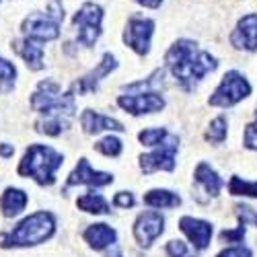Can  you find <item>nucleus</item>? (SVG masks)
<instances>
[{
	"instance_id": "nucleus-15",
	"label": "nucleus",
	"mask_w": 257,
	"mask_h": 257,
	"mask_svg": "<svg viewBox=\"0 0 257 257\" xmlns=\"http://www.w3.org/2000/svg\"><path fill=\"white\" fill-rule=\"evenodd\" d=\"M179 228L185 237L194 243L196 249H206L210 245L212 239V224L206 220H198V218H191V216H183L179 220Z\"/></svg>"
},
{
	"instance_id": "nucleus-3",
	"label": "nucleus",
	"mask_w": 257,
	"mask_h": 257,
	"mask_svg": "<svg viewBox=\"0 0 257 257\" xmlns=\"http://www.w3.org/2000/svg\"><path fill=\"white\" fill-rule=\"evenodd\" d=\"M62 155L44 144H31L19 165V175L31 177L39 185H52L56 181V171L62 167Z\"/></svg>"
},
{
	"instance_id": "nucleus-5",
	"label": "nucleus",
	"mask_w": 257,
	"mask_h": 257,
	"mask_svg": "<svg viewBox=\"0 0 257 257\" xmlns=\"http://www.w3.org/2000/svg\"><path fill=\"white\" fill-rule=\"evenodd\" d=\"M251 93V84L249 80L239 74L237 70H230L224 74L222 82L218 84V89L214 91V95L210 97V105L214 107H232L239 101H243L245 97H249Z\"/></svg>"
},
{
	"instance_id": "nucleus-20",
	"label": "nucleus",
	"mask_w": 257,
	"mask_h": 257,
	"mask_svg": "<svg viewBox=\"0 0 257 257\" xmlns=\"http://www.w3.org/2000/svg\"><path fill=\"white\" fill-rule=\"evenodd\" d=\"M27 194L23 189H15V187H9L5 194H3V200H0V210L7 218H13L17 216L19 212H23L25 206H27Z\"/></svg>"
},
{
	"instance_id": "nucleus-19",
	"label": "nucleus",
	"mask_w": 257,
	"mask_h": 257,
	"mask_svg": "<svg viewBox=\"0 0 257 257\" xmlns=\"http://www.w3.org/2000/svg\"><path fill=\"white\" fill-rule=\"evenodd\" d=\"M194 179L198 185L204 187V191L210 196V198H216L222 189V179L218 177V173L214 171L208 163H200L196 167V173H194Z\"/></svg>"
},
{
	"instance_id": "nucleus-13",
	"label": "nucleus",
	"mask_w": 257,
	"mask_h": 257,
	"mask_svg": "<svg viewBox=\"0 0 257 257\" xmlns=\"http://www.w3.org/2000/svg\"><path fill=\"white\" fill-rule=\"evenodd\" d=\"M230 44L237 50L255 52L257 50V15H245L237 29L230 35Z\"/></svg>"
},
{
	"instance_id": "nucleus-16",
	"label": "nucleus",
	"mask_w": 257,
	"mask_h": 257,
	"mask_svg": "<svg viewBox=\"0 0 257 257\" xmlns=\"http://www.w3.org/2000/svg\"><path fill=\"white\" fill-rule=\"evenodd\" d=\"M80 123H82V127H84V132L87 134H97V132H103V130H113V132H123L125 130L121 121L99 115L93 109H84L82 111Z\"/></svg>"
},
{
	"instance_id": "nucleus-6",
	"label": "nucleus",
	"mask_w": 257,
	"mask_h": 257,
	"mask_svg": "<svg viewBox=\"0 0 257 257\" xmlns=\"http://www.w3.org/2000/svg\"><path fill=\"white\" fill-rule=\"evenodd\" d=\"M157 146L159 148L155 153L140 157V169L146 175L155 173V171H173L175 169V155L179 148V138L167 134V138Z\"/></svg>"
},
{
	"instance_id": "nucleus-10",
	"label": "nucleus",
	"mask_w": 257,
	"mask_h": 257,
	"mask_svg": "<svg viewBox=\"0 0 257 257\" xmlns=\"http://www.w3.org/2000/svg\"><path fill=\"white\" fill-rule=\"evenodd\" d=\"M163 232H165V218L155 210L140 214V216L136 218V222H134V237H136L138 245L144 247V249L151 247L153 241L157 237H161Z\"/></svg>"
},
{
	"instance_id": "nucleus-8",
	"label": "nucleus",
	"mask_w": 257,
	"mask_h": 257,
	"mask_svg": "<svg viewBox=\"0 0 257 257\" xmlns=\"http://www.w3.org/2000/svg\"><path fill=\"white\" fill-rule=\"evenodd\" d=\"M60 23L62 21L52 13H33L23 21V33L37 41H52L60 35Z\"/></svg>"
},
{
	"instance_id": "nucleus-12",
	"label": "nucleus",
	"mask_w": 257,
	"mask_h": 257,
	"mask_svg": "<svg viewBox=\"0 0 257 257\" xmlns=\"http://www.w3.org/2000/svg\"><path fill=\"white\" fill-rule=\"evenodd\" d=\"M113 183V175L111 173H103V171H93L91 163L87 159H80L76 169L68 177V185H95V187H103Z\"/></svg>"
},
{
	"instance_id": "nucleus-25",
	"label": "nucleus",
	"mask_w": 257,
	"mask_h": 257,
	"mask_svg": "<svg viewBox=\"0 0 257 257\" xmlns=\"http://www.w3.org/2000/svg\"><path fill=\"white\" fill-rule=\"evenodd\" d=\"M95 148L105 157H119L121 155V140L115 136H107L95 144Z\"/></svg>"
},
{
	"instance_id": "nucleus-30",
	"label": "nucleus",
	"mask_w": 257,
	"mask_h": 257,
	"mask_svg": "<svg viewBox=\"0 0 257 257\" xmlns=\"http://www.w3.org/2000/svg\"><path fill=\"white\" fill-rule=\"evenodd\" d=\"M245 239V224L237 226L234 230H222L220 232V241H226V243H241Z\"/></svg>"
},
{
	"instance_id": "nucleus-17",
	"label": "nucleus",
	"mask_w": 257,
	"mask_h": 257,
	"mask_svg": "<svg viewBox=\"0 0 257 257\" xmlns=\"http://www.w3.org/2000/svg\"><path fill=\"white\" fill-rule=\"evenodd\" d=\"M15 50L21 54V58L27 62V66L31 70H41L44 68V46H41V41L25 37L23 41H17Z\"/></svg>"
},
{
	"instance_id": "nucleus-18",
	"label": "nucleus",
	"mask_w": 257,
	"mask_h": 257,
	"mask_svg": "<svg viewBox=\"0 0 257 257\" xmlns=\"http://www.w3.org/2000/svg\"><path fill=\"white\" fill-rule=\"evenodd\" d=\"M117 239V232L109 224H91L84 230V241H87L95 251H101L105 247L113 245Z\"/></svg>"
},
{
	"instance_id": "nucleus-32",
	"label": "nucleus",
	"mask_w": 257,
	"mask_h": 257,
	"mask_svg": "<svg viewBox=\"0 0 257 257\" xmlns=\"http://www.w3.org/2000/svg\"><path fill=\"white\" fill-rule=\"evenodd\" d=\"M134 196L130 194V191H119V194H115V198H113V204L117 206V208H132L134 206Z\"/></svg>"
},
{
	"instance_id": "nucleus-33",
	"label": "nucleus",
	"mask_w": 257,
	"mask_h": 257,
	"mask_svg": "<svg viewBox=\"0 0 257 257\" xmlns=\"http://www.w3.org/2000/svg\"><path fill=\"white\" fill-rule=\"evenodd\" d=\"M216 257H253V253L247 247H230V249L220 251Z\"/></svg>"
},
{
	"instance_id": "nucleus-2",
	"label": "nucleus",
	"mask_w": 257,
	"mask_h": 257,
	"mask_svg": "<svg viewBox=\"0 0 257 257\" xmlns=\"http://www.w3.org/2000/svg\"><path fill=\"white\" fill-rule=\"evenodd\" d=\"M54 228H56L54 214L35 212L23 222H19V226L9 234H0V247H33L39 243H46L54 234Z\"/></svg>"
},
{
	"instance_id": "nucleus-28",
	"label": "nucleus",
	"mask_w": 257,
	"mask_h": 257,
	"mask_svg": "<svg viewBox=\"0 0 257 257\" xmlns=\"http://www.w3.org/2000/svg\"><path fill=\"white\" fill-rule=\"evenodd\" d=\"M167 253H169V257H196V253L187 247V243H183L179 239L167 243Z\"/></svg>"
},
{
	"instance_id": "nucleus-4",
	"label": "nucleus",
	"mask_w": 257,
	"mask_h": 257,
	"mask_svg": "<svg viewBox=\"0 0 257 257\" xmlns=\"http://www.w3.org/2000/svg\"><path fill=\"white\" fill-rule=\"evenodd\" d=\"M31 107L35 111L44 113L46 117H64L68 119L74 111H76V105H74V93H60V87L52 80H44L39 82L37 91L31 97Z\"/></svg>"
},
{
	"instance_id": "nucleus-27",
	"label": "nucleus",
	"mask_w": 257,
	"mask_h": 257,
	"mask_svg": "<svg viewBox=\"0 0 257 257\" xmlns=\"http://www.w3.org/2000/svg\"><path fill=\"white\" fill-rule=\"evenodd\" d=\"M165 138H167V130H165V127H148V130H144V132L138 134V140L144 146H157Z\"/></svg>"
},
{
	"instance_id": "nucleus-36",
	"label": "nucleus",
	"mask_w": 257,
	"mask_h": 257,
	"mask_svg": "<svg viewBox=\"0 0 257 257\" xmlns=\"http://www.w3.org/2000/svg\"><path fill=\"white\" fill-rule=\"evenodd\" d=\"M115 257H121V255H115Z\"/></svg>"
},
{
	"instance_id": "nucleus-11",
	"label": "nucleus",
	"mask_w": 257,
	"mask_h": 257,
	"mask_svg": "<svg viewBox=\"0 0 257 257\" xmlns=\"http://www.w3.org/2000/svg\"><path fill=\"white\" fill-rule=\"evenodd\" d=\"M117 105L123 107L127 113L132 115H142V113H155V111H161L165 107V101L161 95L157 93H136V95H123L117 99Z\"/></svg>"
},
{
	"instance_id": "nucleus-23",
	"label": "nucleus",
	"mask_w": 257,
	"mask_h": 257,
	"mask_svg": "<svg viewBox=\"0 0 257 257\" xmlns=\"http://www.w3.org/2000/svg\"><path fill=\"white\" fill-rule=\"evenodd\" d=\"M228 191H230V196L257 198V181H245L239 175H232L230 177V183H228Z\"/></svg>"
},
{
	"instance_id": "nucleus-9",
	"label": "nucleus",
	"mask_w": 257,
	"mask_h": 257,
	"mask_svg": "<svg viewBox=\"0 0 257 257\" xmlns=\"http://www.w3.org/2000/svg\"><path fill=\"white\" fill-rule=\"evenodd\" d=\"M155 31V23L151 19H130L123 31V41L130 46L138 56H146L151 50V37Z\"/></svg>"
},
{
	"instance_id": "nucleus-34",
	"label": "nucleus",
	"mask_w": 257,
	"mask_h": 257,
	"mask_svg": "<svg viewBox=\"0 0 257 257\" xmlns=\"http://www.w3.org/2000/svg\"><path fill=\"white\" fill-rule=\"evenodd\" d=\"M13 153H15V146H9V144H0V155H3L5 159L13 157Z\"/></svg>"
},
{
	"instance_id": "nucleus-35",
	"label": "nucleus",
	"mask_w": 257,
	"mask_h": 257,
	"mask_svg": "<svg viewBox=\"0 0 257 257\" xmlns=\"http://www.w3.org/2000/svg\"><path fill=\"white\" fill-rule=\"evenodd\" d=\"M136 3H140V5H144L148 9H157V7H161L163 0H136Z\"/></svg>"
},
{
	"instance_id": "nucleus-21",
	"label": "nucleus",
	"mask_w": 257,
	"mask_h": 257,
	"mask_svg": "<svg viewBox=\"0 0 257 257\" xmlns=\"http://www.w3.org/2000/svg\"><path fill=\"white\" fill-rule=\"evenodd\" d=\"M144 204L151 208H177L181 198L169 189H151L148 194H144Z\"/></svg>"
},
{
	"instance_id": "nucleus-29",
	"label": "nucleus",
	"mask_w": 257,
	"mask_h": 257,
	"mask_svg": "<svg viewBox=\"0 0 257 257\" xmlns=\"http://www.w3.org/2000/svg\"><path fill=\"white\" fill-rule=\"evenodd\" d=\"M237 216L241 220V224H255L257 226V212L249 206H237Z\"/></svg>"
},
{
	"instance_id": "nucleus-7",
	"label": "nucleus",
	"mask_w": 257,
	"mask_h": 257,
	"mask_svg": "<svg viewBox=\"0 0 257 257\" xmlns=\"http://www.w3.org/2000/svg\"><path fill=\"white\" fill-rule=\"evenodd\" d=\"M101 21L103 11L93 3L82 5L80 11L74 15V25L78 27V41L82 46H95V41L101 35Z\"/></svg>"
},
{
	"instance_id": "nucleus-22",
	"label": "nucleus",
	"mask_w": 257,
	"mask_h": 257,
	"mask_svg": "<svg viewBox=\"0 0 257 257\" xmlns=\"http://www.w3.org/2000/svg\"><path fill=\"white\" fill-rule=\"evenodd\" d=\"M76 206L84 212H91V214H107L109 212V204H107V200L103 196L95 194V191H89V194L78 198Z\"/></svg>"
},
{
	"instance_id": "nucleus-26",
	"label": "nucleus",
	"mask_w": 257,
	"mask_h": 257,
	"mask_svg": "<svg viewBox=\"0 0 257 257\" xmlns=\"http://www.w3.org/2000/svg\"><path fill=\"white\" fill-rule=\"evenodd\" d=\"M15 76H17V70L11 62L0 58V91H11L13 84H15Z\"/></svg>"
},
{
	"instance_id": "nucleus-31",
	"label": "nucleus",
	"mask_w": 257,
	"mask_h": 257,
	"mask_svg": "<svg viewBox=\"0 0 257 257\" xmlns=\"http://www.w3.org/2000/svg\"><path fill=\"white\" fill-rule=\"evenodd\" d=\"M243 142H245V148H249V151H257V119L247 125Z\"/></svg>"
},
{
	"instance_id": "nucleus-24",
	"label": "nucleus",
	"mask_w": 257,
	"mask_h": 257,
	"mask_svg": "<svg viewBox=\"0 0 257 257\" xmlns=\"http://www.w3.org/2000/svg\"><path fill=\"white\" fill-rule=\"evenodd\" d=\"M226 138V117H216V119H212L210 127H208V132H206V140L214 142V144H220L224 142Z\"/></svg>"
},
{
	"instance_id": "nucleus-14",
	"label": "nucleus",
	"mask_w": 257,
	"mask_h": 257,
	"mask_svg": "<svg viewBox=\"0 0 257 257\" xmlns=\"http://www.w3.org/2000/svg\"><path fill=\"white\" fill-rule=\"evenodd\" d=\"M117 68V62H115V58L111 56V54H105L103 56V60L99 62V66L93 70V72H89L84 78H80L78 82H74V87H72V93H78V95H87V93H93V91H97V87H99V82L103 80V76H107L111 70H115Z\"/></svg>"
},
{
	"instance_id": "nucleus-1",
	"label": "nucleus",
	"mask_w": 257,
	"mask_h": 257,
	"mask_svg": "<svg viewBox=\"0 0 257 257\" xmlns=\"http://www.w3.org/2000/svg\"><path fill=\"white\" fill-rule=\"evenodd\" d=\"M167 66L171 68L173 76L179 80L183 89L191 91L208 72L216 70L218 62L208 52H200L198 46L189 39H179L177 44L171 46L165 56Z\"/></svg>"
}]
</instances>
